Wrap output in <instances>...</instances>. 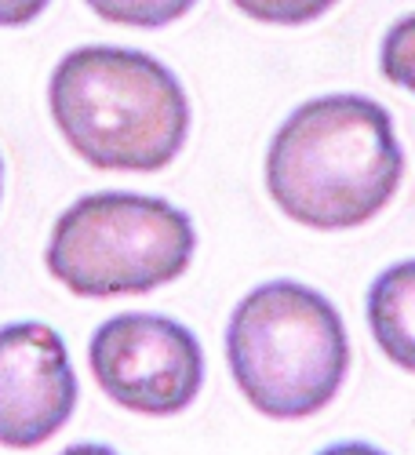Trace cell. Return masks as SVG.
<instances>
[{"instance_id":"6da1fadb","label":"cell","mask_w":415,"mask_h":455,"mask_svg":"<svg viewBox=\"0 0 415 455\" xmlns=\"http://www.w3.org/2000/svg\"><path fill=\"white\" fill-rule=\"evenodd\" d=\"M404 179L394 117L368 95L295 106L267 149L270 201L310 230H354L379 215Z\"/></svg>"},{"instance_id":"7a4b0ae2","label":"cell","mask_w":415,"mask_h":455,"mask_svg":"<svg viewBox=\"0 0 415 455\" xmlns=\"http://www.w3.org/2000/svg\"><path fill=\"white\" fill-rule=\"evenodd\" d=\"M52 121L102 172H161L190 135V99L175 73L139 48L84 44L48 81Z\"/></svg>"},{"instance_id":"3957f363","label":"cell","mask_w":415,"mask_h":455,"mask_svg":"<svg viewBox=\"0 0 415 455\" xmlns=\"http://www.w3.org/2000/svg\"><path fill=\"white\" fill-rule=\"evenodd\" d=\"M226 364L244 401L267 419H310L347 383V324L317 288L267 281L230 314Z\"/></svg>"},{"instance_id":"277c9868","label":"cell","mask_w":415,"mask_h":455,"mask_svg":"<svg viewBox=\"0 0 415 455\" xmlns=\"http://www.w3.org/2000/svg\"><path fill=\"white\" fill-rule=\"evenodd\" d=\"M194 219L164 197L102 189L73 201L52 226L48 274L81 299L146 295L194 262Z\"/></svg>"},{"instance_id":"5b68a950","label":"cell","mask_w":415,"mask_h":455,"mask_svg":"<svg viewBox=\"0 0 415 455\" xmlns=\"http://www.w3.org/2000/svg\"><path fill=\"white\" fill-rule=\"evenodd\" d=\"M95 387L124 411L179 415L204 387L201 339L164 314H117L95 328L88 343Z\"/></svg>"},{"instance_id":"8992f818","label":"cell","mask_w":415,"mask_h":455,"mask_svg":"<svg viewBox=\"0 0 415 455\" xmlns=\"http://www.w3.org/2000/svg\"><path fill=\"white\" fill-rule=\"evenodd\" d=\"M77 397V371L55 328L41 321L0 328V444L26 451L52 441Z\"/></svg>"},{"instance_id":"52a82bcc","label":"cell","mask_w":415,"mask_h":455,"mask_svg":"<svg viewBox=\"0 0 415 455\" xmlns=\"http://www.w3.org/2000/svg\"><path fill=\"white\" fill-rule=\"evenodd\" d=\"M364 317L383 357L415 375V259L394 262L371 281Z\"/></svg>"},{"instance_id":"ba28073f","label":"cell","mask_w":415,"mask_h":455,"mask_svg":"<svg viewBox=\"0 0 415 455\" xmlns=\"http://www.w3.org/2000/svg\"><path fill=\"white\" fill-rule=\"evenodd\" d=\"M84 4L113 22V26H132V29H164L179 22L197 0H84Z\"/></svg>"},{"instance_id":"9c48e42d","label":"cell","mask_w":415,"mask_h":455,"mask_svg":"<svg viewBox=\"0 0 415 455\" xmlns=\"http://www.w3.org/2000/svg\"><path fill=\"white\" fill-rule=\"evenodd\" d=\"M379 73L394 88L415 95V12L390 22L379 44Z\"/></svg>"},{"instance_id":"30bf717a","label":"cell","mask_w":415,"mask_h":455,"mask_svg":"<svg viewBox=\"0 0 415 455\" xmlns=\"http://www.w3.org/2000/svg\"><path fill=\"white\" fill-rule=\"evenodd\" d=\"M230 4L241 15L267 26H307L331 12L339 0H230Z\"/></svg>"},{"instance_id":"8fae6325","label":"cell","mask_w":415,"mask_h":455,"mask_svg":"<svg viewBox=\"0 0 415 455\" xmlns=\"http://www.w3.org/2000/svg\"><path fill=\"white\" fill-rule=\"evenodd\" d=\"M52 0H0V29H19L29 26Z\"/></svg>"},{"instance_id":"7c38bea8","label":"cell","mask_w":415,"mask_h":455,"mask_svg":"<svg viewBox=\"0 0 415 455\" xmlns=\"http://www.w3.org/2000/svg\"><path fill=\"white\" fill-rule=\"evenodd\" d=\"M317 455H387V451L375 448V444H364V441H339V444L321 448Z\"/></svg>"},{"instance_id":"4fadbf2b","label":"cell","mask_w":415,"mask_h":455,"mask_svg":"<svg viewBox=\"0 0 415 455\" xmlns=\"http://www.w3.org/2000/svg\"><path fill=\"white\" fill-rule=\"evenodd\" d=\"M59 455H121V451H113L109 444H92V441H84V444H69V448H62Z\"/></svg>"},{"instance_id":"5bb4252c","label":"cell","mask_w":415,"mask_h":455,"mask_svg":"<svg viewBox=\"0 0 415 455\" xmlns=\"http://www.w3.org/2000/svg\"><path fill=\"white\" fill-rule=\"evenodd\" d=\"M0 194H4V161H0Z\"/></svg>"}]
</instances>
